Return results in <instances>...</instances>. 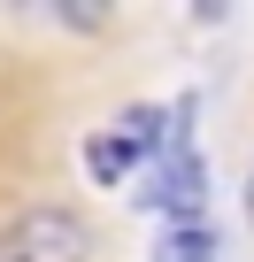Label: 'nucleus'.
I'll return each instance as SVG.
<instances>
[{"label": "nucleus", "instance_id": "1", "mask_svg": "<svg viewBox=\"0 0 254 262\" xmlns=\"http://www.w3.org/2000/svg\"><path fill=\"white\" fill-rule=\"evenodd\" d=\"M85 247H93L85 216H70L54 201H39V208L0 224V262H85Z\"/></svg>", "mask_w": 254, "mask_h": 262}, {"label": "nucleus", "instance_id": "2", "mask_svg": "<svg viewBox=\"0 0 254 262\" xmlns=\"http://www.w3.org/2000/svg\"><path fill=\"white\" fill-rule=\"evenodd\" d=\"M139 201H147V208H154L162 224H208V162H200L193 147L162 155V162L147 170Z\"/></svg>", "mask_w": 254, "mask_h": 262}, {"label": "nucleus", "instance_id": "3", "mask_svg": "<svg viewBox=\"0 0 254 262\" xmlns=\"http://www.w3.org/2000/svg\"><path fill=\"white\" fill-rule=\"evenodd\" d=\"M85 170H93V185H123V178H147V162H139L131 147H123L116 131H100V139L85 147Z\"/></svg>", "mask_w": 254, "mask_h": 262}, {"label": "nucleus", "instance_id": "4", "mask_svg": "<svg viewBox=\"0 0 254 262\" xmlns=\"http://www.w3.org/2000/svg\"><path fill=\"white\" fill-rule=\"evenodd\" d=\"M154 262H216V224H170L154 239Z\"/></svg>", "mask_w": 254, "mask_h": 262}, {"label": "nucleus", "instance_id": "5", "mask_svg": "<svg viewBox=\"0 0 254 262\" xmlns=\"http://www.w3.org/2000/svg\"><path fill=\"white\" fill-rule=\"evenodd\" d=\"M246 224H254V170H246Z\"/></svg>", "mask_w": 254, "mask_h": 262}]
</instances>
